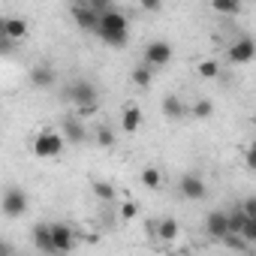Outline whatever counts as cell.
<instances>
[{
    "instance_id": "6da1fadb",
    "label": "cell",
    "mask_w": 256,
    "mask_h": 256,
    "mask_svg": "<svg viewBox=\"0 0 256 256\" xmlns=\"http://www.w3.org/2000/svg\"><path fill=\"white\" fill-rule=\"evenodd\" d=\"M96 36L112 46V48H124L130 42V22H126L124 12H118L114 6L108 12H100V24H96Z\"/></svg>"
},
{
    "instance_id": "7a4b0ae2",
    "label": "cell",
    "mask_w": 256,
    "mask_h": 256,
    "mask_svg": "<svg viewBox=\"0 0 256 256\" xmlns=\"http://www.w3.org/2000/svg\"><path fill=\"white\" fill-rule=\"evenodd\" d=\"M64 133H54V130H40L36 136H34V154L40 157V160H54V157H60V151H64Z\"/></svg>"
},
{
    "instance_id": "3957f363",
    "label": "cell",
    "mask_w": 256,
    "mask_h": 256,
    "mask_svg": "<svg viewBox=\"0 0 256 256\" xmlns=\"http://www.w3.org/2000/svg\"><path fill=\"white\" fill-rule=\"evenodd\" d=\"M172 58H175V48H172V42H166V40H154V42H148V46H145L142 64H148L151 70H163V66H166Z\"/></svg>"
},
{
    "instance_id": "277c9868",
    "label": "cell",
    "mask_w": 256,
    "mask_h": 256,
    "mask_svg": "<svg viewBox=\"0 0 256 256\" xmlns=\"http://www.w3.org/2000/svg\"><path fill=\"white\" fill-rule=\"evenodd\" d=\"M28 205H30V199H28V193L22 187H10L4 193V217L16 220V217H22L28 211Z\"/></svg>"
},
{
    "instance_id": "5b68a950",
    "label": "cell",
    "mask_w": 256,
    "mask_h": 256,
    "mask_svg": "<svg viewBox=\"0 0 256 256\" xmlns=\"http://www.w3.org/2000/svg\"><path fill=\"white\" fill-rule=\"evenodd\" d=\"M66 100L78 108V106H90V102H96V88L88 82V78H78V82H72L70 88H66Z\"/></svg>"
},
{
    "instance_id": "8992f818",
    "label": "cell",
    "mask_w": 256,
    "mask_h": 256,
    "mask_svg": "<svg viewBox=\"0 0 256 256\" xmlns=\"http://www.w3.org/2000/svg\"><path fill=\"white\" fill-rule=\"evenodd\" d=\"M70 16H72V22H76L82 30H88V34H96V24H100V12H96L90 4H72Z\"/></svg>"
},
{
    "instance_id": "52a82bcc",
    "label": "cell",
    "mask_w": 256,
    "mask_h": 256,
    "mask_svg": "<svg viewBox=\"0 0 256 256\" xmlns=\"http://www.w3.org/2000/svg\"><path fill=\"white\" fill-rule=\"evenodd\" d=\"M256 58V40L253 36H238L229 46V60L232 64H250Z\"/></svg>"
},
{
    "instance_id": "ba28073f",
    "label": "cell",
    "mask_w": 256,
    "mask_h": 256,
    "mask_svg": "<svg viewBox=\"0 0 256 256\" xmlns=\"http://www.w3.org/2000/svg\"><path fill=\"white\" fill-rule=\"evenodd\" d=\"M178 190H181V196H184V199H190V202H199V199H205V193H208L205 181H202L199 175H193V172L181 175V181H178Z\"/></svg>"
},
{
    "instance_id": "9c48e42d",
    "label": "cell",
    "mask_w": 256,
    "mask_h": 256,
    "mask_svg": "<svg viewBox=\"0 0 256 256\" xmlns=\"http://www.w3.org/2000/svg\"><path fill=\"white\" fill-rule=\"evenodd\" d=\"M205 232H208V238L223 241V238L232 232V226H229V214H226V211H211V214L205 217Z\"/></svg>"
},
{
    "instance_id": "30bf717a",
    "label": "cell",
    "mask_w": 256,
    "mask_h": 256,
    "mask_svg": "<svg viewBox=\"0 0 256 256\" xmlns=\"http://www.w3.org/2000/svg\"><path fill=\"white\" fill-rule=\"evenodd\" d=\"M60 133H64L72 145H82V142L88 139V130H84V124H82L78 114H66V118L60 120Z\"/></svg>"
},
{
    "instance_id": "8fae6325",
    "label": "cell",
    "mask_w": 256,
    "mask_h": 256,
    "mask_svg": "<svg viewBox=\"0 0 256 256\" xmlns=\"http://www.w3.org/2000/svg\"><path fill=\"white\" fill-rule=\"evenodd\" d=\"M30 238H34V247H36L40 253H58L54 235H52V223H36L34 232H30Z\"/></svg>"
},
{
    "instance_id": "7c38bea8",
    "label": "cell",
    "mask_w": 256,
    "mask_h": 256,
    "mask_svg": "<svg viewBox=\"0 0 256 256\" xmlns=\"http://www.w3.org/2000/svg\"><path fill=\"white\" fill-rule=\"evenodd\" d=\"M52 235H54L58 253H70V250L76 247V232H72V226H66V223H52Z\"/></svg>"
},
{
    "instance_id": "4fadbf2b",
    "label": "cell",
    "mask_w": 256,
    "mask_h": 256,
    "mask_svg": "<svg viewBox=\"0 0 256 256\" xmlns=\"http://www.w3.org/2000/svg\"><path fill=\"white\" fill-rule=\"evenodd\" d=\"M139 126H142V108L136 102L124 106V112H120V130L124 133H136Z\"/></svg>"
},
{
    "instance_id": "5bb4252c",
    "label": "cell",
    "mask_w": 256,
    "mask_h": 256,
    "mask_svg": "<svg viewBox=\"0 0 256 256\" xmlns=\"http://www.w3.org/2000/svg\"><path fill=\"white\" fill-rule=\"evenodd\" d=\"M54 70L48 66V64H36L34 70H30V84L34 88H40V90H46V88H52L54 84Z\"/></svg>"
},
{
    "instance_id": "9a60e30c",
    "label": "cell",
    "mask_w": 256,
    "mask_h": 256,
    "mask_svg": "<svg viewBox=\"0 0 256 256\" xmlns=\"http://www.w3.org/2000/svg\"><path fill=\"white\" fill-rule=\"evenodd\" d=\"M151 232H154L157 238H163V241H172V238H178L181 226H178V220H175V217H163L160 223H154V226H151Z\"/></svg>"
},
{
    "instance_id": "2e32d148",
    "label": "cell",
    "mask_w": 256,
    "mask_h": 256,
    "mask_svg": "<svg viewBox=\"0 0 256 256\" xmlns=\"http://www.w3.org/2000/svg\"><path fill=\"white\" fill-rule=\"evenodd\" d=\"M28 30H30V28H28L24 18H6V22H4V36H6V40H16V42H18V40L28 36Z\"/></svg>"
},
{
    "instance_id": "e0dca14e",
    "label": "cell",
    "mask_w": 256,
    "mask_h": 256,
    "mask_svg": "<svg viewBox=\"0 0 256 256\" xmlns=\"http://www.w3.org/2000/svg\"><path fill=\"white\" fill-rule=\"evenodd\" d=\"M184 112H190V108H184V102H181V100H178L175 94L163 96V114H166V118L178 120V118H184Z\"/></svg>"
},
{
    "instance_id": "ac0fdd59",
    "label": "cell",
    "mask_w": 256,
    "mask_h": 256,
    "mask_svg": "<svg viewBox=\"0 0 256 256\" xmlns=\"http://www.w3.org/2000/svg\"><path fill=\"white\" fill-rule=\"evenodd\" d=\"M142 184H145L148 190H160V187H163V175H160V169L145 166V169H142Z\"/></svg>"
},
{
    "instance_id": "d6986e66",
    "label": "cell",
    "mask_w": 256,
    "mask_h": 256,
    "mask_svg": "<svg viewBox=\"0 0 256 256\" xmlns=\"http://www.w3.org/2000/svg\"><path fill=\"white\" fill-rule=\"evenodd\" d=\"M211 6L220 16H235V12H241V0H211Z\"/></svg>"
},
{
    "instance_id": "ffe728a7",
    "label": "cell",
    "mask_w": 256,
    "mask_h": 256,
    "mask_svg": "<svg viewBox=\"0 0 256 256\" xmlns=\"http://www.w3.org/2000/svg\"><path fill=\"white\" fill-rule=\"evenodd\" d=\"M151 78H154V72H151L148 64H139V66L133 70V84H136V88H148Z\"/></svg>"
},
{
    "instance_id": "44dd1931",
    "label": "cell",
    "mask_w": 256,
    "mask_h": 256,
    "mask_svg": "<svg viewBox=\"0 0 256 256\" xmlns=\"http://www.w3.org/2000/svg\"><path fill=\"white\" fill-rule=\"evenodd\" d=\"M90 190H94V196L102 199V202H112V199H114V187H112L108 181H94Z\"/></svg>"
},
{
    "instance_id": "7402d4cb",
    "label": "cell",
    "mask_w": 256,
    "mask_h": 256,
    "mask_svg": "<svg viewBox=\"0 0 256 256\" xmlns=\"http://www.w3.org/2000/svg\"><path fill=\"white\" fill-rule=\"evenodd\" d=\"M199 76H202V78H217V76H220V64H217L214 58L199 60Z\"/></svg>"
},
{
    "instance_id": "603a6c76",
    "label": "cell",
    "mask_w": 256,
    "mask_h": 256,
    "mask_svg": "<svg viewBox=\"0 0 256 256\" xmlns=\"http://www.w3.org/2000/svg\"><path fill=\"white\" fill-rule=\"evenodd\" d=\"M190 112H193V118L205 120V118H211V114H214V102H211V100H196Z\"/></svg>"
},
{
    "instance_id": "cb8c5ba5",
    "label": "cell",
    "mask_w": 256,
    "mask_h": 256,
    "mask_svg": "<svg viewBox=\"0 0 256 256\" xmlns=\"http://www.w3.org/2000/svg\"><path fill=\"white\" fill-rule=\"evenodd\" d=\"M223 244H226L229 250H247V247H250V241H247L241 232H229V235L223 238Z\"/></svg>"
},
{
    "instance_id": "d4e9b609",
    "label": "cell",
    "mask_w": 256,
    "mask_h": 256,
    "mask_svg": "<svg viewBox=\"0 0 256 256\" xmlns=\"http://www.w3.org/2000/svg\"><path fill=\"white\" fill-rule=\"evenodd\" d=\"M96 145L100 148H112L114 145V130L112 126H96Z\"/></svg>"
},
{
    "instance_id": "484cf974",
    "label": "cell",
    "mask_w": 256,
    "mask_h": 256,
    "mask_svg": "<svg viewBox=\"0 0 256 256\" xmlns=\"http://www.w3.org/2000/svg\"><path fill=\"white\" fill-rule=\"evenodd\" d=\"M241 235H244L250 244H256V217H247V223L241 226Z\"/></svg>"
},
{
    "instance_id": "4316f807",
    "label": "cell",
    "mask_w": 256,
    "mask_h": 256,
    "mask_svg": "<svg viewBox=\"0 0 256 256\" xmlns=\"http://www.w3.org/2000/svg\"><path fill=\"white\" fill-rule=\"evenodd\" d=\"M136 214H139V205H136V202H130V199L120 202V217H124V220H133Z\"/></svg>"
},
{
    "instance_id": "83f0119b",
    "label": "cell",
    "mask_w": 256,
    "mask_h": 256,
    "mask_svg": "<svg viewBox=\"0 0 256 256\" xmlns=\"http://www.w3.org/2000/svg\"><path fill=\"white\" fill-rule=\"evenodd\" d=\"M244 163H247V169H250V172H256V142L247 148V154H244Z\"/></svg>"
},
{
    "instance_id": "f1b7e54d",
    "label": "cell",
    "mask_w": 256,
    "mask_h": 256,
    "mask_svg": "<svg viewBox=\"0 0 256 256\" xmlns=\"http://www.w3.org/2000/svg\"><path fill=\"white\" fill-rule=\"evenodd\" d=\"M241 208H244L247 217H256V196H247V199L241 202Z\"/></svg>"
},
{
    "instance_id": "f546056e",
    "label": "cell",
    "mask_w": 256,
    "mask_h": 256,
    "mask_svg": "<svg viewBox=\"0 0 256 256\" xmlns=\"http://www.w3.org/2000/svg\"><path fill=\"white\" fill-rule=\"evenodd\" d=\"M139 6H142L145 12H157V10L163 6V0H139Z\"/></svg>"
},
{
    "instance_id": "4dcf8cb0",
    "label": "cell",
    "mask_w": 256,
    "mask_h": 256,
    "mask_svg": "<svg viewBox=\"0 0 256 256\" xmlns=\"http://www.w3.org/2000/svg\"><path fill=\"white\" fill-rule=\"evenodd\" d=\"M88 4H90L96 12H108V10H112V0H88Z\"/></svg>"
},
{
    "instance_id": "1f68e13d",
    "label": "cell",
    "mask_w": 256,
    "mask_h": 256,
    "mask_svg": "<svg viewBox=\"0 0 256 256\" xmlns=\"http://www.w3.org/2000/svg\"><path fill=\"white\" fill-rule=\"evenodd\" d=\"M76 114H78V118H90V114H96V102H90V106H78Z\"/></svg>"
}]
</instances>
